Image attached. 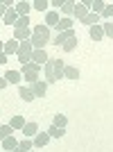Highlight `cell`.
<instances>
[{"mask_svg":"<svg viewBox=\"0 0 113 152\" xmlns=\"http://www.w3.org/2000/svg\"><path fill=\"white\" fill-rule=\"evenodd\" d=\"M59 20H61L59 12H54V9L45 12V27H56V25H59Z\"/></svg>","mask_w":113,"mask_h":152,"instance_id":"5b68a950","label":"cell"},{"mask_svg":"<svg viewBox=\"0 0 113 152\" xmlns=\"http://www.w3.org/2000/svg\"><path fill=\"white\" fill-rule=\"evenodd\" d=\"M88 37H91V41H102V39H104V30H102V25H93L91 30H88Z\"/></svg>","mask_w":113,"mask_h":152,"instance_id":"4fadbf2b","label":"cell"},{"mask_svg":"<svg viewBox=\"0 0 113 152\" xmlns=\"http://www.w3.org/2000/svg\"><path fill=\"white\" fill-rule=\"evenodd\" d=\"M14 39H16L18 43L30 41V39H32V30H30V27H14Z\"/></svg>","mask_w":113,"mask_h":152,"instance_id":"3957f363","label":"cell"},{"mask_svg":"<svg viewBox=\"0 0 113 152\" xmlns=\"http://www.w3.org/2000/svg\"><path fill=\"white\" fill-rule=\"evenodd\" d=\"M52 125H54V127H61V129H66V125H68V118H66L63 114H56V116H54V121H52Z\"/></svg>","mask_w":113,"mask_h":152,"instance_id":"cb8c5ba5","label":"cell"},{"mask_svg":"<svg viewBox=\"0 0 113 152\" xmlns=\"http://www.w3.org/2000/svg\"><path fill=\"white\" fill-rule=\"evenodd\" d=\"M5 80L9 84H18V86H20V73H18V70H7V73H5Z\"/></svg>","mask_w":113,"mask_h":152,"instance_id":"d6986e66","label":"cell"},{"mask_svg":"<svg viewBox=\"0 0 113 152\" xmlns=\"http://www.w3.org/2000/svg\"><path fill=\"white\" fill-rule=\"evenodd\" d=\"M9 152H18V150H9Z\"/></svg>","mask_w":113,"mask_h":152,"instance_id":"f35d334b","label":"cell"},{"mask_svg":"<svg viewBox=\"0 0 113 152\" xmlns=\"http://www.w3.org/2000/svg\"><path fill=\"white\" fill-rule=\"evenodd\" d=\"M86 14H88V7L84 5V2H75V12H72V16H70V18H79V20H82Z\"/></svg>","mask_w":113,"mask_h":152,"instance_id":"7c38bea8","label":"cell"},{"mask_svg":"<svg viewBox=\"0 0 113 152\" xmlns=\"http://www.w3.org/2000/svg\"><path fill=\"white\" fill-rule=\"evenodd\" d=\"M100 16H102V18H111V16H113V2H109V5L104 7V12H102Z\"/></svg>","mask_w":113,"mask_h":152,"instance_id":"1f68e13d","label":"cell"},{"mask_svg":"<svg viewBox=\"0 0 113 152\" xmlns=\"http://www.w3.org/2000/svg\"><path fill=\"white\" fill-rule=\"evenodd\" d=\"M63 77H68V80H72V82H75V80H79V70H77L75 66H68V64H66V70H63Z\"/></svg>","mask_w":113,"mask_h":152,"instance_id":"44dd1931","label":"cell"},{"mask_svg":"<svg viewBox=\"0 0 113 152\" xmlns=\"http://www.w3.org/2000/svg\"><path fill=\"white\" fill-rule=\"evenodd\" d=\"M0 52H5V43L2 41H0Z\"/></svg>","mask_w":113,"mask_h":152,"instance_id":"74e56055","label":"cell"},{"mask_svg":"<svg viewBox=\"0 0 113 152\" xmlns=\"http://www.w3.org/2000/svg\"><path fill=\"white\" fill-rule=\"evenodd\" d=\"M2 20H5V25H16V20H18V14H16V9H7V14L2 16Z\"/></svg>","mask_w":113,"mask_h":152,"instance_id":"2e32d148","label":"cell"},{"mask_svg":"<svg viewBox=\"0 0 113 152\" xmlns=\"http://www.w3.org/2000/svg\"><path fill=\"white\" fill-rule=\"evenodd\" d=\"M2 64H7V55L5 52H0V66H2Z\"/></svg>","mask_w":113,"mask_h":152,"instance_id":"8d00e7d4","label":"cell"},{"mask_svg":"<svg viewBox=\"0 0 113 152\" xmlns=\"http://www.w3.org/2000/svg\"><path fill=\"white\" fill-rule=\"evenodd\" d=\"M63 2H66V0H52V2H50V7H54V9H61V7H63Z\"/></svg>","mask_w":113,"mask_h":152,"instance_id":"836d02e7","label":"cell"},{"mask_svg":"<svg viewBox=\"0 0 113 152\" xmlns=\"http://www.w3.org/2000/svg\"><path fill=\"white\" fill-rule=\"evenodd\" d=\"M7 86H9V82H7L5 77H0V91H5V89H7Z\"/></svg>","mask_w":113,"mask_h":152,"instance_id":"e575fe53","label":"cell"},{"mask_svg":"<svg viewBox=\"0 0 113 152\" xmlns=\"http://www.w3.org/2000/svg\"><path fill=\"white\" fill-rule=\"evenodd\" d=\"M104 7H106V2H102V0H91V5H88V12H93V14H102V12H104Z\"/></svg>","mask_w":113,"mask_h":152,"instance_id":"ac0fdd59","label":"cell"},{"mask_svg":"<svg viewBox=\"0 0 113 152\" xmlns=\"http://www.w3.org/2000/svg\"><path fill=\"white\" fill-rule=\"evenodd\" d=\"M63 70H66V61H61V59H56V57L48 59V64L43 66L45 82H48V84H56L63 77Z\"/></svg>","mask_w":113,"mask_h":152,"instance_id":"6da1fadb","label":"cell"},{"mask_svg":"<svg viewBox=\"0 0 113 152\" xmlns=\"http://www.w3.org/2000/svg\"><path fill=\"white\" fill-rule=\"evenodd\" d=\"M32 148H34L32 139H23V141L18 143V152H32Z\"/></svg>","mask_w":113,"mask_h":152,"instance_id":"484cf974","label":"cell"},{"mask_svg":"<svg viewBox=\"0 0 113 152\" xmlns=\"http://www.w3.org/2000/svg\"><path fill=\"white\" fill-rule=\"evenodd\" d=\"M48 59H50V57H48V52H45V50H34V52H32V61L38 64V66H45Z\"/></svg>","mask_w":113,"mask_h":152,"instance_id":"ba28073f","label":"cell"},{"mask_svg":"<svg viewBox=\"0 0 113 152\" xmlns=\"http://www.w3.org/2000/svg\"><path fill=\"white\" fill-rule=\"evenodd\" d=\"M23 134H25V136H32V139H34V136L38 134V125H36V123H27V125L23 127Z\"/></svg>","mask_w":113,"mask_h":152,"instance_id":"603a6c76","label":"cell"},{"mask_svg":"<svg viewBox=\"0 0 113 152\" xmlns=\"http://www.w3.org/2000/svg\"><path fill=\"white\" fill-rule=\"evenodd\" d=\"M5 14H7V7H5V2H0V18H2Z\"/></svg>","mask_w":113,"mask_h":152,"instance_id":"d590c367","label":"cell"},{"mask_svg":"<svg viewBox=\"0 0 113 152\" xmlns=\"http://www.w3.org/2000/svg\"><path fill=\"white\" fill-rule=\"evenodd\" d=\"M2 143V148H5V152H9V150H18V143L20 141L16 139V136H7L5 141H0Z\"/></svg>","mask_w":113,"mask_h":152,"instance_id":"8fae6325","label":"cell"},{"mask_svg":"<svg viewBox=\"0 0 113 152\" xmlns=\"http://www.w3.org/2000/svg\"><path fill=\"white\" fill-rule=\"evenodd\" d=\"M100 18H102L100 14H93V12H88L86 16L82 18V23H84L86 27H93V25H100Z\"/></svg>","mask_w":113,"mask_h":152,"instance_id":"9c48e42d","label":"cell"},{"mask_svg":"<svg viewBox=\"0 0 113 152\" xmlns=\"http://www.w3.org/2000/svg\"><path fill=\"white\" fill-rule=\"evenodd\" d=\"M32 143H34V148H45L48 143H50V134L48 132H38L34 139H32Z\"/></svg>","mask_w":113,"mask_h":152,"instance_id":"8992f818","label":"cell"},{"mask_svg":"<svg viewBox=\"0 0 113 152\" xmlns=\"http://www.w3.org/2000/svg\"><path fill=\"white\" fill-rule=\"evenodd\" d=\"M50 41V27H45V25H36V27H32V39H30V43L34 50H43V45Z\"/></svg>","mask_w":113,"mask_h":152,"instance_id":"7a4b0ae2","label":"cell"},{"mask_svg":"<svg viewBox=\"0 0 113 152\" xmlns=\"http://www.w3.org/2000/svg\"><path fill=\"white\" fill-rule=\"evenodd\" d=\"M48 134H50V139H61L63 134H66V129H61V127H54V125H52L50 129H48Z\"/></svg>","mask_w":113,"mask_h":152,"instance_id":"4316f807","label":"cell"},{"mask_svg":"<svg viewBox=\"0 0 113 152\" xmlns=\"http://www.w3.org/2000/svg\"><path fill=\"white\" fill-rule=\"evenodd\" d=\"M75 30H68V32H56V37H54V45H63L68 39H75Z\"/></svg>","mask_w":113,"mask_h":152,"instance_id":"52a82bcc","label":"cell"},{"mask_svg":"<svg viewBox=\"0 0 113 152\" xmlns=\"http://www.w3.org/2000/svg\"><path fill=\"white\" fill-rule=\"evenodd\" d=\"M77 45H79V41H77V37H75V39H68V41H66V43H63L61 48H63L66 52H72V50L77 48Z\"/></svg>","mask_w":113,"mask_h":152,"instance_id":"83f0119b","label":"cell"},{"mask_svg":"<svg viewBox=\"0 0 113 152\" xmlns=\"http://www.w3.org/2000/svg\"><path fill=\"white\" fill-rule=\"evenodd\" d=\"M9 125H12V129H23V127L27 125V121L23 118V116H14L12 121H9Z\"/></svg>","mask_w":113,"mask_h":152,"instance_id":"7402d4cb","label":"cell"},{"mask_svg":"<svg viewBox=\"0 0 113 152\" xmlns=\"http://www.w3.org/2000/svg\"><path fill=\"white\" fill-rule=\"evenodd\" d=\"M18 95H20V98H23L25 102H32V100H36V98H34V93L30 91V86H18Z\"/></svg>","mask_w":113,"mask_h":152,"instance_id":"ffe728a7","label":"cell"},{"mask_svg":"<svg viewBox=\"0 0 113 152\" xmlns=\"http://www.w3.org/2000/svg\"><path fill=\"white\" fill-rule=\"evenodd\" d=\"M20 73H23V75H38V73H41V66L30 61V64H25V66H20Z\"/></svg>","mask_w":113,"mask_h":152,"instance_id":"30bf717a","label":"cell"},{"mask_svg":"<svg viewBox=\"0 0 113 152\" xmlns=\"http://www.w3.org/2000/svg\"><path fill=\"white\" fill-rule=\"evenodd\" d=\"M48 7H50L48 0H36V2H32V9H36V12H45Z\"/></svg>","mask_w":113,"mask_h":152,"instance_id":"f1b7e54d","label":"cell"},{"mask_svg":"<svg viewBox=\"0 0 113 152\" xmlns=\"http://www.w3.org/2000/svg\"><path fill=\"white\" fill-rule=\"evenodd\" d=\"M30 91L32 93H34V98H43L45 95V91H48V82H41V80H38V82H34V84H30Z\"/></svg>","mask_w":113,"mask_h":152,"instance_id":"277c9868","label":"cell"},{"mask_svg":"<svg viewBox=\"0 0 113 152\" xmlns=\"http://www.w3.org/2000/svg\"><path fill=\"white\" fill-rule=\"evenodd\" d=\"M72 27H75V20L72 18H61L59 25H56V32H68V30H72Z\"/></svg>","mask_w":113,"mask_h":152,"instance_id":"e0dca14e","label":"cell"},{"mask_svg":"<svg viewBox=\"0 0 113 152\" xmlns=\"http://www.w3.org/2000/svg\"><path fill=\"white\" fill-rule=\"evenodd\" d=\"M14 27H30V18L27 16H18V20H16Z\"/></svg>","mask_w":113,"mask_h":152,"instance_id":"d6a6232c","label":"cell"},{"mask_svg":"<svg viewBox=\"0 0 113 152\" xmlns=\"http://www.w3.org/2000/svg\"><path fill=\"white\" fill-rule=\"evenodd\" d=\"M102 30H104V37L113 39V23H111V20H106V23L102 25Z\"/></svg>","mask_w":113,"mask_h":152,"instance_id":"4dcf8cb0","label":"cell"},{"mask_svg":"<svg viewBox=\"0 0 113 152\" xmlns=\"http://www.w3.org/2000/svg\"><path fill=\"white\" fill-rule=\"evenodd\" d=\"M18 41H16V39H9V41H7L5 43V55L7 57H9V55H18Z\"/></svg>","mask_w":113,"mask_h":152,"instance_id":"5bb4252c","label":"cell"},{"mask_svg":"<svg viewBox=\"0 0 113 152\" xmlns=\"http://www.w3.org/2000/svg\"><path fill=\"white\" fill-rule=\"evenodd\" d=\"M12 125H0V141H5L7 136H12Z\"/></svg>","mask_w":113,"mask_h":152,"instance_id":"f546056e","label":"cell"},{"mask_svg":"<svg viewBox=\"0 0 113 152\" xmlns=\"http://www.w3.org/2000/svg\"><path fill=\"white\" fill-rule=\"evenodd\" d=\"M14 9H16V14H18V16H27V14L32 12V2H25V0H23V2H16V7H14Z\"/></svg>","mask_w":113,"mask_h":152,"instance_id":"9a60e30c","label":"cell"},{"mask_svg":"<svg viewBox=\"0 0 113 152\" xmlns=\"http://www.w3.org/2000/svg\"><path fill=\"white\" fill-rule=\"evenodd\" d=\"M61 12L66 14V18H70V16H72V12H75V2H72V0H66V2H63V7H61Z\"/></svg>","mask_w":113,"mask_h":152,"instance_id":"d4e9b609","label":"cell"}]
</instances>
